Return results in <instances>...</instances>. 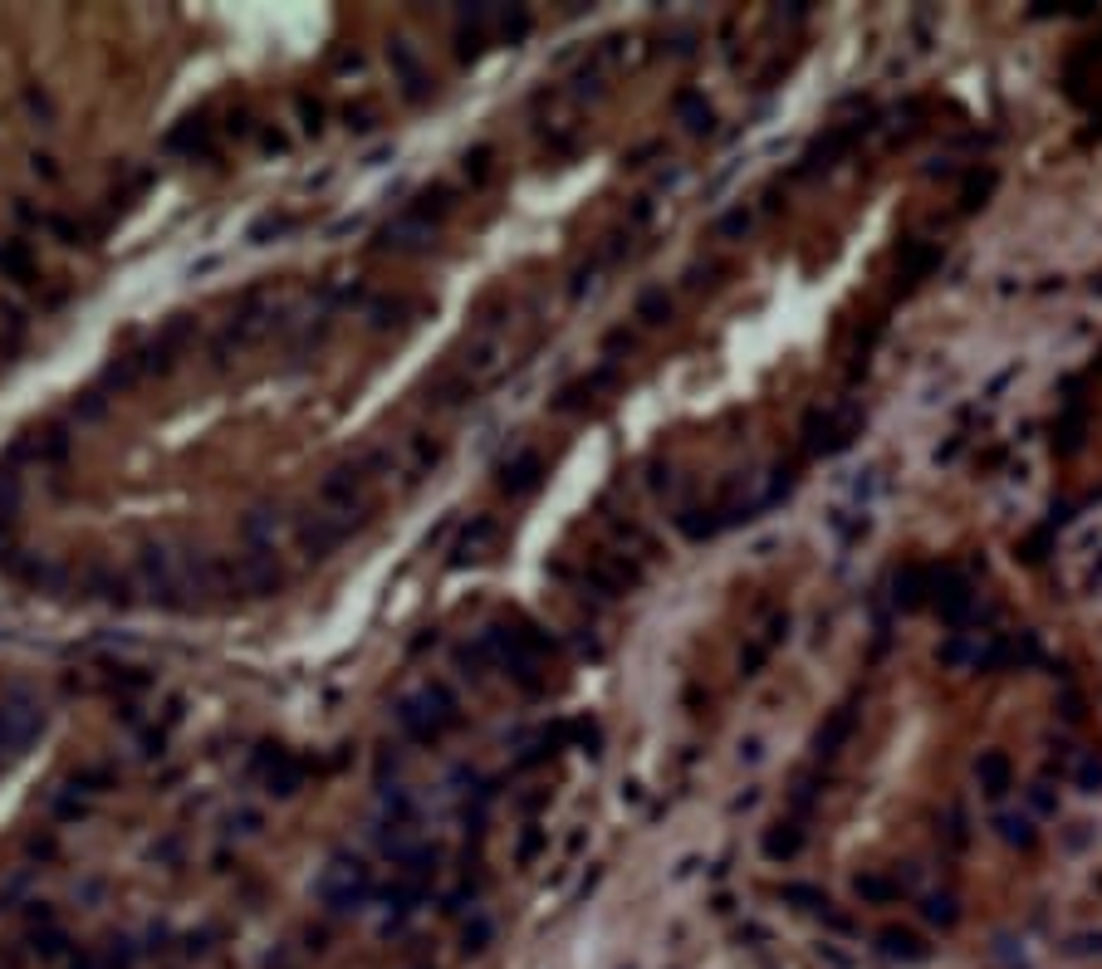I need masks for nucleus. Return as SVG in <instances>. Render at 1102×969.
<instances>
[{"instance_id": "nucleus-1", "label": "nucleus", "mask_w": 1102, "mask_h": 969, "mask_svg": "<svg viewBox=\"0 0 1102 969\" xmlns=\"http://www.w3.org/2000/svg\"><path fill=\"white\" fill-rule=\"evenodd\" d=\"M133 588L162 612H191L207 602H225L221 592V558L187 549L172 539H147L133 554Z\"/></svg>"}, {"instance_id": "nucleus-2", "label": "nucleus", "mask_w": 1102, "mask_h": 969, "mask_svg": "<svg viewBox=\"0 0 1102 969\" xmlns=\"http://www.w3.org/2000/svg\"><path fill=\"white\" fill-rule=\"evenodd\" d=\"M368 465L363 461H344L334 465V471L319 481V499H314V515H319L324 524H334L344 539H354V529H363V519H368Z\"/></svg>"}, {"instance_id": "nucleus-3", "label": "nucleus", "mask_w": 1102, "mask_h": 969, "mask_svg": "<svg viewBox=\"0 0 1102 969\" xmlns=\"http://www.w3.org/2000/svg\"><path fill=\"white\" fill-rule=\"evenodd\" d=\"M280 324V299L275 289H250L241 304L231 309V318L221 324V334L211 338V362L216 368H231L241 352H250L270 328Z\"/></svg>"}, {"instance_id": "nucleus-4", "label": "nucleus", "mask_w": 1102, "mask_h": 969, "mask_svg": "<svg viewBox=\"0 0 1102 969\" xmlns=\"http://www.w3.org/2000/svg\"><path fill=\"white\" fill-rule=\"evenodd\" d=\"M461 720L465 715H461L456 691L441 686V681H427V686L407 691L402 701H397V725H402V735L417 739V745H437V739H447Z\"/></svg>"}, {"instance_id": "nucleus-5", "label": "nucleus", "mask_w": 1102, "mask_h": 969, "mask_svg": "<svg viewBox=\"0 0 1102 969\" xmlns=\"http://www.w3.org/2000/svg\"><path fill=\"white\" fill-rule=\"evenodd\" d=\"M314 892H319L328 916H358V910H368L378 900V872L358 852H334L319 872V882H314Z\"/></svg>"}, {"instance_id": "nucleus-6", "label": "nucleus", "mask_w": 1102, "mask_h": 969, "mask_svg": "<svg viewBox=\"0 0 1102 969\" xmlns=\"http://www.w3.org/2000/svg\"><path fill=\"white\" fill-rule=\"evenodd\" d=\"M510 368V338H505V324L500 318H481V324L471 328V338L461 344L456 362H451V372L471 387V392H485V387H495L500 378H505Z\"/></svg>"}, {"instance_id": "nucleus-7", "label": "nucleus", "mask_w": 1102, "mask_h": 969, "mask_svg": "<svg viewBox=\"0 0 1102 969\" xmlns=\"http://www.w3.org/2000/svg\"><path fill=\"white\" fill-rule=\"evenodd\" d=\"M40 729H44V701L35 691L15 686L0 695V763L25 755L40 739Z\"/></svg>"}, {"instance_id": "nucleus-8", "label": "nucleus", "mask_w": 1102, "mask_h": 969, "mask_svg": "<svg viewBox=\"0 0 1102 969\" xmlns=\"http://www.w3.org/2000/svg\"><path fill=\"white\" fill-rule=\"evenodd\" d=\"M221 588H225V598H270V592H280L285 588L280 554L241 549V554L221 558Z\"/></svg>"}, {"instance_id": "nucleus-9", "label": "nucleus", "mask_w": 1102, "mask_h": 969, "mask_svg": "<svg viewBox=\"0 0 1102 969\" xmlns=\"http://www.w3.org/2000/svg\"><path fill=\"white\" fill-rule=\"evenodd\" d=\"M191 338H197V318H191V314H172L138 352H133V362H138L143 378H162V372L177 368V358L191 348Z\"/></svg>"}, {"instance_id": "nucleus-10", "label": "nucleus", "mask_w": 1102, "mask_h": 969, "mask_svg": "<svg viewBox=\"0 0 1102 969\" xmlns=\"http://www.w3.org/2000/svg\"><path fill=\"white\" fill-rule=\"evenodd\" d=\"M250 779H260V789L270 798H294L309 783V759L290 755L280 745H260L255 759H250Z\"/></svg>"}, {"instance_id": "nucleus-11", "label": "nucleus", "mask_w": 1102, "mask_h": 969, "mask_svg": "<svg viewBox=\"0 0 1102 969\" xmlns=\"http://www.w3.org/2000/svg\"><path fill=\"white\" fill-rule=\"evenodd\" d=\"M858 436V412L848 407H809L804 417V451L809 455H838L843 446H853Z\"/></svg>"}, {"instance_id": "nucleus-12", "label": "nucleus", "mask_w": 1102, "mask_h": 969, "mask_svg": "<svg viewBox=\"0 0 1102 969\" xmlns=\"http://www.w3.org/2000/svg\"><path fill=\"white\" fill-rule=\"evenodd\" d=\"M931 602H936L941 622L951 626H965L975 612V588L961 568H931Z\"/></svg>"}, {"instance_id": "nucleus-13", "label": "nucleus", "mask_w": 1102, "mask_h": 969, "mask_svg": "<svg viewBox=\"0 0 1102 969\" xmlns=\"http://www.w3.org/2000/svg\"><path fill=\"white\" fill-rule=\"evenodd\" d=\"M285 534H290L285 509H275V505H255V509H250V515L241 519V549H255V554H280Z\"/></svg>"}, {"instance_id": "nucleus-14", "label": "nucleus", "mask_w": 1102, "mask_h": 969, "mask_svg": "<svg viewBox=\"0 0 1102 969\" xmlns=\"http://www.w3.org/2000/svg\"><path fill=\"white\" fill-rule=\"evenodd\" d=\"M588 583L604 592V598H622V592H632L642 583V568L628 554H598V558H588Z\"/></svg>"}, {"instance_id": "nucleus-15", "label": "nucleus", "mask_w": 1102, "mask_h": 969, "mask_svg": "<svg viewBox=\"0 0 1102 969\" xmlns=\"http://www.w3.org/2000/svg\"><path fill=\"white\" fill-rule=\"evenodd\" d=\"M388 64H392L397 84H402L407 104H427V98H431V74H427V64H422V54H417L407 40H392L388 44Z\"/></svg>"}, {"instance_id": "nucleus-16", "label": "nucleus", "mask_w": 1102, "mask_h": 969, "mask_svg": "<svg viewBox=\"0 0 1102 969\" xmlns=\"http://www.w3.org/2000/svg\"><path fill=\"white\" fill-rule=\"evenodd\" d=\"M495 485H500V495H510V499H529L534 489L544 485V455L539 451H515L505 465H500Z\"/></svg>"}, {"instance_id": "nucleus-17", "label": "nucleus", "mask_w": 1102, "mask_h": 969, "mask_svg": "<svg viewBox=\"0 0 1102 969\" xmlns=\"http://www.w3.org/2000/svg\"><path fill=\"white\" fill-rule=\"evenodd\" d=\"M431 241H437V231L412 221V215H397L378 231V250H392V255H427Z\"/></svg>"}, {"instance_id": "nucleus-18", "label": "nucleus", "mask_w": 1102, "mask_h": 969, "mask_svg": "<svg viewBox=\"0 0 1102 969\" xmlns=\"http://www.w3.org/2000/svg\"><path fill=\"white\" fill-rule=\"evenodd\" d=\"M500 539V524L491 515H475L465 529L456 534V544H451V568H465V564H481L485 554H491V544Z\"/></svg>"}, {"instance_id": "nucleus-19", "label": "nucleus", "mask_w": 1102, "mask_h": 969, "mask_svg": "<svg viewBox=\"0 0 1102 969\" xmlns=\"http://www.w3.org/2000/svg\"><path fill=\"white\" fill-rule=\"evenodd\" d=\"M784 636H789V612H775L765 632H759V636H749V642H745V652H741V676H745V681H755L759 671H765V661L775 656V646L784 642Z\"/></svg>"}, {"instance_id": "nucleus-20", "label": "nucleus", "mask_w": 1102, "mask_h": 969, "mask_svg": "<svg viewBox=\"0 0 1102 969\" xmlns=\"http://www.w3.org/2000/svg\"><path fill=\"white\" fill-rule=\"evenodd\" d=\"M853 729H858V705L848 701V705H838L833 715H828L823 725H818V735H814V759H833L838 749L853 739Z\"/></svg>"}, {"instance_id": "nucleus-21", "label": "nucleus", "mask_w": 1102, "mask_h": 969, "mask_svg": "<svg viewBox=\"0 0 1102 969\" xmlns=\"http://www.w3.org/2000/svg\"><path fill=\"white\" fill-rule=\"evenodd\" d=\"M926 598H931V568H922V564L896 568L892 573V608L916 612V608H926Z\"/></svg>"}, {"instance_id": "nucleus-22", "label": "nucleus", "mask_w": 1102, "mask_h": 969, "mask_svg": "<svg viewBox=\"0 0 1102 969\" xmlns=\"http://www.w3.org/2000/svg\"><path fill=\"white\" fill-rule=\"evenodd\" d=\"M862 133H868V123H848V128H833L828 138H818L809 152H804V167H799V172H818V167H833L838 157H843L848 147L862 138Z\"/></svg>"}, {"instance_id": "nucleus-23", "label": "nucleus", "mask_w": 1102, "mask_h": 969, "mask_svg": "<svg viewBox=\"0 0 1102 969\" xmlns=\"http://www.w3.org/2000/svg\"><path fill=\"white\" fill-rule=\"evenodd\" d=\"M878 955L892 965H926L931 960V945L922 940V935L902 930V926H888L878 935Z\"/></svg>"}, {"instance_id": "nucleus-24", "label": "nucleus", "mask_w": 1102, "mask_h": 969, "mask_svg": "<svg viewBox=\"0 0 1102 969\" xmlns=\"http://www.w3.org/2000/svg\"><path fill=\"white\" fill-rule=\"evenodd\" d=\"M975 779H980L985 798H1005L1015 789V763H1009L1005 749H985V755L975 759Z\"/></svg>"}, {"instance_id": "nucleus-25", "label": "nucleus", "mask_w": 1102, "mask_h": 969, "mask_svg": "<svg viewBox=\"0 0 1102 969\" xmlns=\"http://www.w3.org/2000/svg\"><path fill=\"white\" fill-rule=\"evenodd\" d=\"M804 842H809V832H804L799 818H779V823L765 832V842H759V847H765L769 862H794L804 852Z\"/></svg>"}, {"instance_id": "nucleus-26", "label": "nucleus", "mask_w": 1102, "mask_h": 969, "mask_svg": "<svg viewBox=\"0 0 1102 969\" xmlns=\"http://www.w3.org/2000/svg\"><path fill=\"white\" fill-rule=\"evenodd\" d=\"M612 382H618V372H612V362H608V368H598L594 378H578V382L564 387L559 402H554V407H559V412H578V407L598 402V392H604V387H612Z\"/></svg>"}, {"instance_id": "nucleus-27", "label": "nucleus", "mask_w": 1102, "mask_h": 969, "mask_svg": "<svg viewBox=\"0 0 1102 969\" xmlns=\"http://www.w3.org/2000/svg\"><path fill=\"white\" fill-rule=\"evenodd\" d=\"M451 207H456V201H451V187H441V181H437V187H427L422 197H417L402 215H412V221H422V225H431V231H437V225L451 215Z\"/></svg>"}, {"instance_id": "nucleus-28", "label": "nucleus", "mask_w": 1102, "mask_h": 969, "mask_svg": "<svg viewBox=\"0 0 1102 969\" xmlns=\"http://www.w3.org/2000/svg\"><path fill=\"white\" fill-rule=\"evenodd\" d=\"M676 118L686 123V133L691 138H706V133L715 128V113H711V104H706V94H676Z\"/></svg>"}, {"instance_id": "nucleus-29", "label": "nucleus", "mask_w": 1102, "mask_h": 969, "mask_svg": "<svg viewBox=\"0 0 1102 969\" xmlns=\"http://www.w3.org/2000/svg\"><path fill=\"white\" fill-rule=\"evenodd\" d=\"M0 275L6 280H35V250L25 241H0Z\"/></svg>"}, {"instance_id": "nucleus-30", "label": "nucleus", "mask_w": 1102, "mask_h": 969, "mask_svg": "<svg viewBox=\"0 0 1102 969\" xmlns=\"http://www.w3.org/2000/svg\"><path fill=\"white\" fill-rule=\"evenodd\" d=\"M50 813L60 818V823H84L88 813H94V798H84V793H74L70 783H60V789L50 793Z\"/></svg>"}, {"instance_id": "nucleus-31", "label": "nucleus", "mask_w": 1102, "mask_h": 969, "mask_svg": "<svg viewBox=\"0 0 1102 969\" xmlns=\"http://www.w3.org/2000/svg\"><path fill=\"white\" fill-rule=\"evenodd\" d=\"M995 832H999V842H1009V847H1033L1039 842V832H1033V818L1029 813H999L995 818Z\"/></svg>"}, {"instance_id": "nucleus-32", "label": "nucleus", "mask_w": 1102, "mask_h": 969, "mask_svg": "<svg viewBox=\"0 0 1102 969\" xmlns=\"http://www.w3.org/2000/svg\"><path fill=\"white\" fill-rule=\"evenodd\" d=\"M225 838L231 842H250V838H260V828H265V813L260 808H250V803H241V808H231L225 813Z\"/></svg>"}, {"instance_id": "nucleus-33", "label": "nucleus", "mask_w": 1102, "mask_h": 969, "mask_svg": "<svg viewBox=\"0 0 1102 969\" xmlns=\"http://www.w3.org/2000/svg\"><path fill=\"white\" fill-rule=\"evenodd\" d=\"M167 147H177V152H207L211 157V123L201 118H187L181 128L167 138Z\"/></svg>"}, {"instance_id": "nucleus-34", "label": "nucleus", "mask_w": 1102, "mask_h": 969, "mask_svg": "<svg viewBox=\"0 0 1102 969\" xmlns=\"http://www.w3.org/2000/svg\"><path fill=\"white\" fill-rule=\"evenodd\" d=\"M922 916L931 920V926H941V930H956L961 926V900L951 892H936V896L922 900Z\"/></svg>"}, {"instance_id": "nucleus-35", "label": "nucleus", "mask_w": 1102, "mask_h": 969, "mask_svg": "<svg viewBox=\"0 0 1102 969\" xmlns=\"http://www.w3.org/2000/svg\"><path fill=\"white\" fill-rule=\"evenodd\" d=\"M853 892L862 896V900H872V906H888V900H896L906 892L902 882H888V876H878V872H862L858 882H853Z\"/></svg>"}, {"instance_id": "nucleus-36", "label": "nucleus", "mask_w": 1102, "mask_h": 969, "mask_svg": "<svg viewBox=\"0 0 1102 969\" xmlns=\"http://www.w3.org/2000/svg\"><path fill=\"white\" fill-rule=\"evenodd\" d=\"M294 231V215L290 211H270V215H260L255 225L245 231V241L250 245H270V241H280V235H290Z\"/></svg>"}, {"instance_id": "nucleus-37", "label": "nucleus", "mask_w": 1102, "mask_h": 969, "mask_svg": "<svg viewBox=\"0 0 1102 969\" xmlns=\"http://www.w3.org/2000/svg\"><path fill=\"white\" fill-rule=\"evenodd\" d=\"M70 789H74V793H84V798L108 793V789H113V769H108V763H88V769L70 773Z\"/></svg>"}, {"instance_id": "nucleus-38", "label": "nucleus", "mask_w": 1102, "mask_h": 969, "mask_svg": "<svg viewBox=\"0 0 1102 969\" xmlns=\"http://www.w3.org/2000/svg\"><path fill=\"white\" fill-rule=\"evenodd\" d=\"M94 960H98V969H133V965H138V950H133L128 935H113V940L94 955Z\"/></svg>"}, {"instance_id": "nucleus-39", "label": "nucleus", "mask_w": 1102, "mask_h": 969, "mask_svg": "<svg viewBox=\"0 0 1102 969\" xmlns=\"http://www.w3.org/2000/svg\"><path fill=\"white\" fill-rule=\"evenodd\" d=\"M461 172L471 177V187H485L491 172H495V152H491V147H471V152L461 157Z\"/></svg>"}, {"instance_id": "nucleus-40", "label": "nucleus", "mask_w": 1102, "mask_h": 969, "mask_svg": "<svg viewBox=\"0 0 1102 969\" xmlns=\"http://www.w3.org/2000/svg\"><path fill=\"white\" fill-rule=\"evenodd\" d=\"M779 896L789 900V906H799V910H818V916H823V910H828V896L818 892V886H804V882H789V886H779Z\"/></svg>"}, {"instance_id": "nucleus-41", "label": "nucleus", "mask_w": 1102, "mask_h": 969, "mask_svg": "<svg viewBox=\"0 0 1102 969\" xmlns=\"http://www.w3.org/2000/svg\"><path fill=\"white\" fill-rule=\"evenodd\" d=\"M495 25H500V40H505V44H519V40L529 35V10H525V6L500 10V15H495Z\"/></svg>"}, {"instance_id": "nucleus-42", "label": "nucleus", "mask_w": 1102, "mask_h": 969, "mask_svg": "<svg viewBox=\"0 0 1102 969\" xmlns=\"http://www.w3.org/2000/svg\"><path fill=\"white\" fill-rule=\"evenodd\" d=\"M667 314H672V294L667 289H647L638 299V318L642 324H667Z\"/></svg>"}, {"instance_id": "nucleus-43", "label": "nucleus", "mask_w": 1102, "mask_h": 969, "mask_svg": "<svg viewBox=\"0 0 1102 969\" xmlns=\"http://www.w3.org/2000/svg\"><path fill=\"white\" fill-rule=\"evenodd\" d=\"M108 686H113V691H123V695H138V691L153 686V676H147L143 666H113Z\"/></svg>"}, {"instance_id": "nucleus-44", "label": "nucleus", "mask_w": 1102, "mask_h": 969, "mask_svg": "<svg viewBox=\"0 0 1102 969\" xmlns=\"http://www.w3.org/2000/svg\"><path fill=\"white\" fill-rule=\"evenodd\" d=\"M995 191V172H985V177H970V187L961 191V215H970V211H980L985 207V197Z\"/></svg>"}, {"instance_id": "nucleus-45", "label": "nucleus", "mask_w": 1102, "mask_h": 969, "mask_svg": "<svg viewBox=\"0 0 1102 969\" xmlns=\"http://www.w3.org/2000/svg\"><path fill=\"white\" fill-rule=\"evenodd\" d=\"M941 265V250L936 245H906V275L912 280H922L926 270H936Z\"/></svg>"}, {"instance_id": "nucleus-46", "label": "nucleus", "mask_w": 1102, "mask_h": 969, "mask_svg": "<svg viewBox=\"0 0 1102 969\" xmlns=\"http://www.w3.org/2000/svg\"><path fill=\"white\" fill-rule=\"evenodd\" d=\"M104 412H108V397L104 392H78L74 397V417L78 421H104Z\"/></svg>"}, {"instance_id": "nucleus-47", "label": "nucleus", "mask_w": 1102, "mask_h": 969, "mask_svg": "<svg viewBox=\"0 0 1102 969\" xmlns=\"http://www.w3.org/2000/svg\"><path fill=\"white\" fill-rule=\"evenodd\" d=\"M745 231H749V211L745 207L725 211L721 221H715V235H721V241H735V235H745Z\"/></svg>"}, {"instance_id": "nucleus-48", "label": "nucleus", "mask_w": 1102, "mask_h": 969, "mask_svg": "<svg viewBox=\"0 0 1102 969\" xmlns=\"http://www.w3.org/2000/svg\"><path fill=\"white\" fill-rule=\"evenodd\" d=\"M1078 789L1083 793H1102V759L1088 755L1083 763H1078Z\"/></svg>"}, {"instance_id": "nucleus-49", "label": "nucleus", "mask_w": 1102, "mask_h": 969, "mask_svg": "<svg viewBox=\"0 0 1102 969\" xmlns=\"http://www.w3.org/2000/svg\"><path fill=\"white\" fill-rule=\"evenodd\" d=\"M946 838H951V847H965V842H970V828H965V808L961 803H951L946 808Z\"/></svg>"}, {"instance_id": "nucleus-50", "label": "nucleus", "mask_w": 1102, "mask_h": 969, "mask_svg": "<svg viewBox=\"0 0 1102 969\" xmlns=\"http://www.w3.org/2000/svg\"><path fill=\"white\" fill-rule=\"evenodd\" d=\"M544 842H549V832H544V828H529L525 838H519V852H515L519 866H529L534 857H539V847H544Z\"/></svg>"}, {"instance_id": "nucleus-51", "label": "nucleus", "mask_w": 1102, "mask_h": 969, "mask_svg": "<svg viewBox=\"0 0 1102 969\" xmlns=\"http://www.w3.org/2000/svg\"><path fill=\"white\" fill-rule=\"evenodd\" d=\"M300 118H304V133H309V138H314V133L324 128V108L314 104L309 94H300Z\"/></svg>"}, {"instance_id": "nucleus-52", "label": "nucleus", "mask_w": 1102, "mask_h": 969, "mask_svg": "<svg viewBox=\"0 0 1102 969\" xmlns=\"http://www.w3.org/2000/svg\"><path fill=\"white\" fill-rule=\"evenodd\" d=\"M25 108L35 113V118L44 123V128H50V123H54V108H50V98H44L40 88H25Z\"/></svg>"}, {"instance_id": "nucleus-53", "label": "nucleus", "mask_w": 1102, "mask_h": 969, "mask_svg": "<svg viewBox=\"0 0 1102 969\" xmlns=\"http://www.w3.org/2000/svg\"><path fill=\"white\" fill-rule=\"evenodd\" d=\"M814 798H818V789H814V779H809V773H804V779L794 783V808H799V813H809V808H814Z\"/></svg>"}, {"instance_id": "nucleus-54", "label": "nucleus", "mask_w": 1102, "mask_h": 969, "mask_svg": "<svg viewBox=\"0 0 1102 969\" xmlns=\"http://www.w3.org/2000/svg\"><path fill=\"white\" fill-rule=\"evenodd\" d=\"M485 940H491V926H485V920L465 926V955H471V950H485Z\"/></svg>"}, {"instance_id": "nucleus-55", "label": "nucleus", "mask_w": 1102, "mask_h": 969, "mask_svg": "<svg viewBox=\"0 0 1102 969\" xmlns=\"http://www.w3.org/2000/svg\"><path fill=\"white\" fill-rule=\"evenodd\" d=\"M1068 950H1073V955H1102V935H1073V940H1068Z\"/></svg>"}, {"instance_id": "nucleus-56", "label": "nucleus", "mask_w": 1102, "mask_h": 969, "mask_svg": "<svg viewBox=\"0 0 1102 969\" xmlns=\"http://www.w3.org/2000/svg\"><path fill=\"white\" fill-rule=\"evenodd\" d=\"M344 118H348V128H358V133H368V128H372V108H348Z\"/></svg>"}, {"instance_id": "nucleus-57", "label": "nucleus", "mask_w": 1102, "mask_h": 969, "mask_svg": "<svg viewBox=\"0 0 1102 969\" xmlns=\"http://www.w3.org/2000/svg\"><path fill=\"white\" fill-rule=\"evenodd\" d=\"M30 162H35V172H40L44 181H60V167H54V157H40V152H35Z\"/></svg>"}, {"instance_id": "nucleus-58", "label": "nucleus", "mask_w": 1102, "mask_h": 969, "mask_svg": "<svg viewBox=\"0 0 1102 969\" xmlns=\"http://www.w3.org/2000/svg\"><path fill=\"white\" fill-rule=\"evenodd\" d=\"M1029 798H1033V808H1039V813H1053V808H1059V803H1053V793L1043 789V783H1039V789H1033Z\"/></svg>"}, {"instance_id": "nucleus-59", "label": "nucleus", "mask_w": 1102, "mask_h": 969, "mask_svg": "<svg viewBox=\"0 0 1102 969\" xmlns=\"http://www.w3.org/2000/svg\"><path fill=\"white\" fill-rule=\"evenodd\" d=\"M759 755H765V749H759V739H745V745H741V759H749V763H755Z\"/></svg>"}, {"instance_id": "nucleus-60", "label": "nucleus", "mask_w": 1102, "mask_h": 969, "mask_svg": "<svg viewBox=\"0 0 1102 969\" xmlns=\"http://www.w3.org/2000/svg\"><path fill=\"white\" fill-rule=\"evenodd\" d=\"M70 969H98V960H94V955H84V960H74Z\"/></svg>"}]
</instances>
